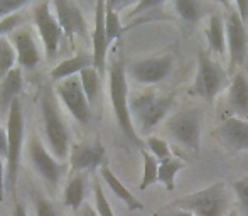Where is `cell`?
<instances>
[{"label": "cell", "mask_w": 248, "mask_h": 216, "mask_svg": "<svg viewBox=\"0 0 248 216\" xmlns=\"http://www.w3.org/2000/svg\"><path fill=\"white\" fill-rule=\"evenodd\" d=\"M19 24H20V15H19V14H14V15L7 17V19L0 20V39H2L7 32H10V31L16 29Z\"/></svg>", "instance_id": "35"}, {"label": "cell", "mask_w": 248, "mask_h": 216, "mask_svg": "<svg viewBox=\"0 0 248 216\" xmlns=\"http://www.w3.org/2000/svg\"><path fill=\"white\" fill-rule=\"evenodd\" d=\"M215 135L226 149L233 152L248 151V120L240 117H230L215 130Z\"/></svg>", "instance_id": "15"}, {"label": "cell", "mask_w": 248, "mask_h": 216, "mask_svg": "<svg viewBox=\"0 0 248 216\" xmlns=\"http://www.w3.org/2000/svg\"><path fill=\"white\" fill-rule=\"evenodd\" d=\"M228 105L235 117L248 120V78L245 73L238 71L233 76L228 90Z\"/></svg>", "instance_id": "18"}, {"label": "cell", "mask_w": 248, "mask_h": 216, "mask_svg": "<svg viewBox=\"0 0 248 216\" xmlns=\"http://www.w3.org/2000/svg\"><path fill=\"white\" fill-rule=\"evenodd\" d=\"M172 56H159V58H147L137 61L128 68V75L134 81L140 85H155L169 76L172 71Z\"/></svg>", "instance_id": "13"}, {"label": "cell", "mask_w": 248, "mask_h": 216, "mask_svg": "<svg viewBox=\"0 0 248 216\" xmlns=\"http://www.w3.org/2000/svg\"><path fill=\"white\" fill-rule=\"evenodd\" d=\"M170 210H184L194 216H226L232 208V193L225 183H215L193 194L177 198Z\"/></svg>", "instance_id": "1"}, {"label": "cell", "mask_w": 248, "mask_h": 216, "mask_svg": "<svg viewBox=\"0 0 248 216\" xmlns=\"http://www.w3.org/2000/svg\"><path fill=\"white\" fill-rule=\"evenodd\" d=\"M85 194H86L85 176H83V174H75V176L68 181V184H66V187H64L62 203H64V206L78 211L85 206Z\"/></svg>", "instance_id": "23"}, {"label": "cell", "mask_w": 248, "mask_h": 216, "mask_svg": "<svg viewBox=\"0 0 248 216\" xmlns=\"http://www.w3.org/2000/svg\"><path fill=\"white\" fill-rule=\"evenodd\" d=\"M24 88L22 68H16L0 83V115H9L12 103L19 98V93Z\"/></svg>", "instance_id": "19"}, {"label": "cell", "mask_w": 248, "mask_h": 216, "mask_svg": "<svg viewBox=\"0 0 248 216\" xmlns=\"http://www.w3.org/2000/svg\"><path fill=\"white\" fill-rule=\"evenodd\" d=\"M176 103V95H159L154 90L142 92L135 96H130V113L135 128L142 132H149L159 125L169 113V110Z\"/></svg>", "instance_id": "3"}, {"label": "cell", "mask_w": 248, "mask_h": 216, "mask_svg": "<svg viewBox=\"0 0 248 216\" xmlns=\"http://www.w3.org/2000/svg\"><path fill=\"white\" fill-rule=\"evenodd\" d=\"M14 216H29L27 215V210L22 203H17L16 208H14Z\"/></svg>", "instance_id": "41"}, {"label": "cell", "mask_w": 248, "mask_h": 216, "mask_svg": "<svg viewBox=\"0 0 248 216\" xmlns=\"http://www.w3.org/2000/svg\"><path fill=\"white\" fill-rule=\"evenodd\" d=\"M167 213L166 215H155V216H194L193 213H189V211H184V210H170V208H167Z\"/></svg>", "instance_id": "39"}, {"label": "cell", "mask_w": 248, "mask_h": 216, "mask_svg": "<svg viewBox=\"0 0 248 216\" xmlns=\"http://www.w3.org/2000/svg\"><path fill=\"white\" fill-rule=\"evenodd\" d=\"M7 152H9V134L7 128L0 127V157L7 159Z\"/></svg>", "instance_id": "36"}, {"label": "cell", "mask_w": 248, "mask_h": 216, "mask_svg": "<svg viewBox=\"0 0 248 216\" xmlns=\"http://www.w3.org/2000/svg\"><path fill=\"white\" fill-rule=\"evenodd\" d=\"M12 44H14V47H16L17 62L20 64V68L32 69L39 64L41 56H39V51H37L36 41H34L32 34L27 29L16 31L12 36Z\"/></svg>", "instance_id": "17"}, {"label": "cell", "mask_w": 248, "mask_h": 216, "mask_svg": "<svg viewBox=\"0 0 248 216\" xmlns=\"http://www.w3.org/2000/svg\"><path fill=\"white\" fill-rule=\"evenodd\" d=\"M17 53L14 44L7 37L0 39V81L9 75L12 69H16Z\"/></svg>", "instance_id": "28"}, {"label": "cell", "mask_w": 248, "mask_h": 216, "mask_svg": "<svg viewBox=\"0 0 248 216\" xmlns=\"http://www.w3.org/2000/svg\"><path fill=\"white\" fill-rule=\"evenodd\" d=\"M108 85H110V102L113 108L115 118L120 125L124 135L132 142L139 145L140 151L144 149L140 135L137 134V128L132 120L130 113V96H128V83H127V69L124 62L115 61L108 73Z\"/></svg>", "instance_id": "2"}, {"label": "cell", "mask_w": 248, "mask_h": 216, "mask_svg": "<svg viewBox=\"0 0 248 216\" xmlns=\"http://www.w3.org/2000/svg\"><path fill=\"white\" fill-rule=\"evenodd\" d=\"M93 66V54H76L69 59L59 62L56 68L51 69V78L54 81H62V79L78 76L83 69L92 68Z\"/></svg>", "instance_id": "21"}, {"label": "cell", "mask_w": 248, "mask_h": 216, "mask_svg": "<svg viewBox=\"0 0 248 216\" xmlns=\"http://www.w3.org/2000/svg\"><path fill=\"white\" fill-rule=\"evenodd\" d=\"M145 142H147V151L159 162L164 161V159L172 157V154H170L169 144H167V142L164 140V139H160V137H147V140H145Z\"/></svg>", "instance_id": "30"}, {"label": "cell", "mask_w": 248, "mask_h": 216, "mask_svg": "<svg viewBox=\"0 0 248 216\" xmlns=\"http://www.w3.org/2000/svg\"><path fill=\"white\" fill-rule=\"evenodd\" d=\"M186 167V162L179 157H169L159 162V183L166 186L167 191H174L176 187V176L181 169Z\"/></svg>", "instance_id": "24"}, {"label": "cell", "mask_w": 248, "mask_h": 216, "mask_svg": "<svg viewBox=\"0 0 248 216\" xmlns=\"http://www.w3.org/2000/svg\"><path fill=\"white\" fill-rule=\"evenodd\" d=\"M34 24L39 31L41 41H43L44 51H46V58L52 59L58 54L61 37L64 34H62V29L56 19L54 12H52L51 2H41L34 7Z\"/></svg>", "instance_id": "10"}, {"label": "cell", "mask_w": 248, "mask_h": 216, "mask_svg": "<svg viewBox=\"0 0 248 216\" xmlns=\"http://www.w3.org/2000/svg\"><path fill=\"white\" fill-rule=\"evenodd\" d=\"M24 113H22V102L17 98L10 107L7 115V134H9V152L5 159V183L10 193H16L17 186V174H19V162L22 154L24 145Z\"/></svg>", "instance_id": "5"}, {"label": "cell", "mask_w": 248, "mask_h": 216, "mask_svg": "<svg viewBox=\"0 0 248 216\" xmlns=\"http://www.w3.org/2000/svg\"><path fill=\"white\" fill-rule=\"evenodd\" d=\"M56 95L75 117V120H78L81 125H86L92 120V105L83 92L79 76H73L56 83Z\"/></svg>", "instance_id": "9"}, {"label": "cell", "mask_w": 248, "mask_h": 216, "mask_svg": "<svg viewBox=\"0 0 248 216\" xmlns=\"http://www.w3.org/2000/svg\"><path fill=\"white\" fill-rule=\"evenodd\" d=\"M204 36L208 39L209 51L218 56L226 53V29H225V19L219 14H213L209 17L208 27L204 31Z\"/></svg>", "instance_id": "22"}, {"label": "cell", "mask_w": 248, "mask_h": 216, "mask_svg": "<svg viewBox=\"0 0 248 216\" xmlns=\"http://www.w3.org/2000/svg\"><path fill=\"white\" fill-rule=\"evenodd\" d=\"M34 203H36V213L37 216H59L56 208L52 206L51 201H47L46 198H43L41 194L34 196Z\"/></svg>", "instance_id": "33"}, {"label": "cell", "mask_w": 248, "mask_h": 216, "mask_svg": "<svg viewBox=\"0 0 248 216\" xmlns=\"http://www.w3.org/2000/svg\"><path fill=\"white\" fill-rule=\"evenodd\" d=\"M174 9H176L177 15L184 20V22L196 24L202 15L201 3L196 0H176L174 2Z\"/></svg>", "instance_id": "29"}, {"label": "cell", "mask_w": 248, "mask_h": 216, "mask_svg": "<svg viewBox=\"0 0 248 216\" xmlns=\"http://www.w3.org/2000/svg\"><path fill=\"white\" fill-rule=\"evenodd\" d=\"M233 191H235L236 198L242 203L243 210L248 211V177H243V179H238L235 184H233Z\"/></svg>", "instance_id": "34"}, {"label": "cell", "mask_w": 248, "mask_h": 216, "mask_svg": "<svg viewBox=\"0 0 248 216\" xmlns=\"http://www.w3.org/2000/svg\"><path fill=\"white\" fill-rule=\"evenodd\" d=\"M105 7L107 2L98 0L95 5V31H93V68L105 75V66H107V54H108V37L105 29Z\"/></svg>", "instance_id": "16"}, {"label": "cell", "mask_w": 248, "mask_h": 216, "mask_svg": "<svg viewBox=\"0 0 248 216\" xmlns=\"http://www.w3.org/2000/svg\"><path fill=\"white\" fill-rule=\"evenodd\" d=\"M233 9L240 14L242 20L247 24V19H248V2H235L233 3Z\"/></svg>", "instance_id": "38"}, {"label": "cell", "mask_w": 248, "mask_h": 216, "mask_svg": "<svg viewBox=\"0 0 248 216\" xmlns=\"http://www.w3.org/2000/svg\"><path fill=\"white\" fill-rule=\"evenodd\" d=\"M5 200V162L0 157V203Z\"/></svg>", "instance_id": "37"}, {"label": "cell", "mask_w": 248, "mask_h": 216, "mask_svg": "<svg viewBox=\"0 0 248 216\" xmlns=\"http://www.w3.org/2000/svg\"><path fill=\"white\" fill-rule=\"evenodd\" d=\"M228 12L225 15L226 29V49H228V64L230 69L238 68L245 62L248 53V32L247 24L242 20L240 14L228 5Z\"/></svg>", "instance_id": "8"}, {"label": "cell", "mask_w": 248, "mask_h": 216, "mask_svg": "<svg viewBox=\"0 0 248 216\" xmlns=\"http://www.w3.org/2000/svg\"><path fill=\"white\" fill-rule=\"evenodd\" d=\"M51 5L52 12H54L56 19L62 29V34L68 37V41L73 43L76 36H85L86 20L78 3L69 2V0H56V2H51Z\"/></svg>", "instance_id": "14"}, {"label": "cell", "mask_w": 248, "mask_h": 216, "mask_svg": "<svg viewBox=\"0 0 248 216\" xmlns=\"http://www.w3.org/2000/svg\"><path fill=\"white\" fill-rule=\"evenodd\" d=\"M105 164H107V151H105V145L101 144L100 137L81 142V144H75L71 147L69 166L76 174L101 169V166Z\"/></svg>", "instance_id": "12"}, {"label": "cell", "mask_w": 248, "mask_h": 216, "mask_svg": "<svg viewBox=\"0 0 248 216\" xmlns=\"http://www.w3.org/2000/svg\"><path fill=\"white\" fill-rule=\"evenodd\" d=\"M79 216H98V213H96V210H93L90 204H85V206L79 210Z\"/></svg>", "instance_id": "40"}, {"label": "cell", "mask_w": 248, "mask_h": 216, "mask_svg": "<svg viewBox=\"0 0 248 216\" xmlns=\"http://www.w3.org/2000/svg\"><path fill=\"white\" fill-rule=\"evenodd\" d=\"M226 81V73L216 61L209 58L204 51L198 54V71L193 86L189 88L191 95H196L206 102H213L221 92Z\"/></svg>", "instance_id": "7"}, {"label": "cell", "mask_w": 248, "mask_h": 216, "mask_svg": "<svg viewBox=\"0 0 248 216\" xmlns=\"http://www.w3.org/2000/svg\"><path fill=\"white\" fill-rule=\"evenodd\" d=\"M41 117H43V127L46 140L51 147V152L59 162H64L69 157V130L61 117L54 98L47 88L41 93Z\"/></svg>", "instance_id": "4"}, {"label": "cell", "mask_w": 248, "mask_h": 216, "mask_svg": "<svg viewBox=\"0 0 248 216\" xmlns=\"http://www.w3.org/2000/svg\"><path fill=\"white\" fill-rule=\"evenodd\" d=\"M100 174H101V177H103L105 183H107V186L111 189V193H113L115 196L118 198V200L124 201V203L127 204L128 210H132V211L144 210V204H142L140 201H139L137 198H135L134 194H132L130 191L127 189V186H125V184L122 183V181L118 179L117 176H115L113 170L110 169V166H108V164L101 166Z\"/></svg>", "instance_id": "20"}, {"label": "cell", "mask_w": 248, "mask_h": 216, "mask_svg": "<svg viewBox=\"0 0 248 216\" xmlns=\"http://www.w3.org/2000/svg\"><path fill=\"white\" fill-rule=\"evenodd\" d=\"M27 5L29 2H24V0H0V20L7 19L14 14H19V10H22Z\"/></svg>", "instance_id": "32"}, {"label": "cell", "mask_w": 248, "mask_h": 216, "mask_svg": "<svg viewBox=\"0 0 248 216\" xmlns=\"http://www.w3.org/2000/svg\"><path fill=\"white\" fill-rule=\"evenodd\" d=\"M95 210H96V213H98V216H115L98 179L95 181Z\"/></svg>", "instance_id": "31"}, {"label": "cell", "mask_w": 248, "mask_h": 216, "mask_svg": "<svg viewBox=\"0 0 248 216\" xmlns=\"http://www.w3.org/2000/svg\"><path fill=\"white\" fill-rule=\"evenodd\" d=\"M226 216H240V213H238V211H236V210H232V211H230V213L226 215Z\"/></svg>", "instance_id": "42"}, {"label": "cell", "mask_w": 248, "mask_h": 216, "mask_svg": "<svg viewBox=\"0 0 248 216\" xmlns=\"http://www.w3.org/2000/svg\"><path fill=\"white\" fill-rule=\"evenodd\" d=\"M105 29H107V37L110 44L117 41L124 32L120 12L113 7V2H107V7H105Z\"/></svg>", "instance_id": "27"}, {"label": "cell", "mask_w": 248, "mask_h": 216, "mask_svg": "<svg viewBox=\"0 0 248 216\" xmlns=\"http://www.w3.org/2000/svg\"><path fill=\"white\" fill-rule=\"evenodd\" d=\"M29 159L32 162L34 169L37 170L41 177L49 184L51 187H56L61 181V177L66 172V164L59 162L58 159L49 151L46 149V145L43 144V140L37 137H34L29 144Z\"/></svg>", "instance_id": "11"}, {"label": "cell", "mask_w": 248, "mask_h": 216, "mask_svg": "<svg viewBox=\"0 0 248 216\" xmlns=\"http://www.w3.org/2000/svg\"><path fill=\"white\" fill-rule=\"evenodd\" d=\"M166 132L172 140L191 152L201 149V117L196 110H177L166 120Z\"/></svg>", "instance_id": "6"}, {"label": "cell", "mask_w": 248, "mask_h": 216, "mask_svg": "<svg viewBox=\"0 0 248 216\" xmlns=\"http://www.w3.org/2000/svg\"><path fill=\"white\" fill-rule=\"evenodd\" d=\"M78 76H79V81H81L83 92H85L90 105L93 107V103L96 102V96L100 93V73L92 66V68L83 69Z\"/></svg>", "instance_id": "25"}, {"label": "cell", "mask_w": 248, "mask_h": 216, "mask_svg": "<svg viewBox=\"0 0 248 216\" xmlns=\"http://www.w3.org/2000/svg\"><path fill=\"white\" fill-rule=\"evenodd\" d=\"M140 154L142 159H144V174H142V181L139 189L145 191L147 187H150L152 184H155L159 181V161L150 154L147 149H142Z\"/></svg>", "instance_id": "26"}]
</instances>
